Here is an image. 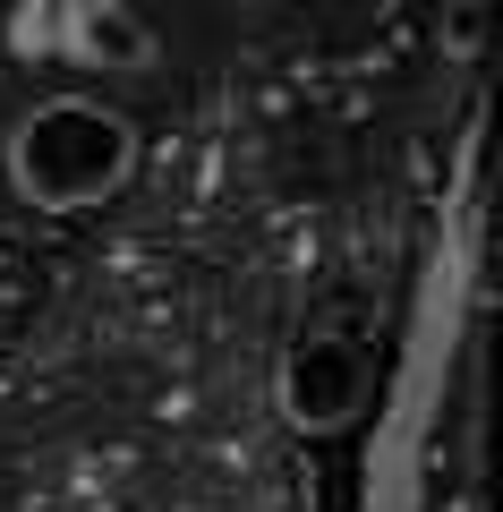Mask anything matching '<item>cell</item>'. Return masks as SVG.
<instances>
[{"label": "cell", "instance_id": "6da1fadb", "mask_svg": "<svg viewBox=\"0 0 503 512\" xmlns=\"http://www.w3.org/2000/svg\"><path fill=\"white\" fill-rule=\"evenodd\" d=\"M0 163L35 214H94L137 180V120L103 94H43L9 128Z\"/></svg>", "mask_w": 503, "mask_h": 512}, {"label": "cell", "instance_id": "7a4b0ae2", "mask_svg": "<svg viewBox=\"0 0 503 512\" xmlns=\"http://www.w3.org/2000/svg\"><path fill=\"white\" fill-rule=\"evenodd\" d=\"M367 384L376 376H367V350L350 333H299L282 350V367H273V402H282V419L299 436H342L367 410Z\"/></svg>", "mask_w": 503, "mask_h": 512}, {"label": "cell", "instance_id": "3957f363", "mask_svg": "<svg viewBox=\"0 0 503 512\" xmlns=\"http://www.w3.org/2000/svg\"><path fill=\"white\" fill-rule=\"evenodd\" d=\"M60 43H69L77 69H137V60H154V35L128 9H111V0H77L60 18Z\"/></svg>", "mask_w": 503, "mask_h": 512}]
</instances>
